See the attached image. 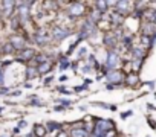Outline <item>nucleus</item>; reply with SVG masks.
<instances>
[{"label":"nucleus","instance_id":"nucleus-23","mask_svg":"<svg viewBox=\"0 0 156 137\" xmlns=\"http://www.w3.org/2000/svg\"><path fill=\"white\" fill-rule=\"evenodd\" d=\"M3 52H5V53H8V52H12V44H11V43H9V44H6Z\"/></svg>","mask_w":156,"mask_h":137},{"label":"nucleus","instance_id":"nucleus-11","mask_svg":"<svg viewBox=\"0 0 156 137\" xmlns=\"http://www.w3.org/2000/svg\"><path fill=\"white\" fill-rule=\"evenodd\" d=\"M132 55L135 59H144V49L142 47H132Z\"/></svg>","mask_w":156,"mask_h":137},{"label":"nucleus","instance_id":"nucleus-14","mask_svg":"<svg viewBox=\"0 0 156 137\" xmlns=\"http://www.w3.org/2000/svg\"><path fill=\"white\" fill-rule=\"evenodd\" d=\"M49 70H51V62L49 61H46V62H43V64H40L37 67V72L38 73H48Z\"/></svg>","mask_w":156,"mask_h":137},{"label":"nucleus","instance_id":"nucleus-4","mask_svg":"<svg viewBox=\"0 0 156 137\" xmlns=\"http://www.w3.org/2000/svg\"><path fill=\"white\" fill-rule=\"evenodd\" d=\"M84 14V5L81 3H72L70 8H69V15L72 17H80Z\"/></svg>","mask_w":156,"mask_h":137},{"label":"nucleus","instance_id":"nucleus-16","mask_svg":"<svg viewBox=\"0 0 156 137\" xmlns=\"http://www.w3.org/2000/svg\"><path fill=\"white\" fill-rule=\"evenodd\" d=\"M3 6H5V14H11L12 12V9H14V6H16V3L14 2H3Z\"/></svg>","mask_w":156,"mask_h":137},{"label":"nucleus","instance_id":"nucleus-3","mask_svg":"<svg viewBox=\"0 0 156 137\" xmlns=\"http://www.w3.org/2000/svg\"><path fill=\"white\" fill-rule=\"evenodd\" d=\"M119 64V55L113 50H109L107 52V59H106V68L109 70H113V68Z\"/></svg>","mask_w":156,"mask_h":137},{"label":"nucleus","instance_id":"nucleus-20","mask_svg":"<svg viewBox=\"0 0 156 137\" xmlns=\"http://www.w3.org/2000/svg\"><path fill=\"white\" fill-rule=\"evenodd\" d=\"M97 6L100 8V12H104V9L109 6V3L107 2H97Z\"/></svg>","mask_w":156,"mask_h":137},{"label":"nucleus","instance_id":"nucleus-1","mask_svg":"<svg viewBox=\"0 0 156 137\" xmlns=\"http://www.w3.org/2000/svg\"><path fill=\"white\" fill-rule=\"evenodd\" d=\"M95 128H94V137H106L107 129H113V122L110 119H95Z\"/></svg>","mask_w":156,"mask_h":137},{"label":"nucleus","instance_id":"nucleus-17","mask_svg":"<svg viewBox=\"0 0 156 137\" xmlns=\"http://www.w3.org/2000/svg\"><path fill=\"white\" fill-rule=\"evenodd\" d=\"M112 23L116 25V26L121 25V23H122V15H119L118 12H113V14H112Z\"/></svg>","mask_w":156,"mask_h":137},{"label":"nucleus","instance_id":"nucleus-6","mask_svg":"<svg viewBox=\"0 0 156 137\" xmlns=\"http://www.w3.org/2000/svg\"><path fill=\"white\" fill-rule=\"evenodd\" d=\"M116 41H118V38H116L115 34H106V35H104V44H106L107 47L113 49V47L116 46Z\"/></svg>","mask_w":156,"mask_h":137},{"label":"nucleus","instance_id":"nucleus-13","mask_svg":"<svg viewBox=\"0 0 156 137\" xmlns=\"http://www.w3.org/2000/svg\"><path fill=\"white\" fill-rule=\"evenodd\" d=\"M126 81H127V84H129V85H135V84H138V82H139V78H138V75H136V73H130V75H127V76H126Z\"/></svg>","mask_w":156,"mask_h":137},{"label":"nucleus","instance_id":"nucleus-24","mask_svg":"<svg viewBox=\"0 0 156 137\" xmlns=\"http://www.w3.org/2000/svg\"><path fill=\"white\" fill-rule=\"evenodd\" d=\"M109 134H106V137H116V131L115 129H110V131H107Z\"/></svg>","mask_w":156,"mask_h":137},{"label":"nucleus","instance_id":"nucleus-27","mask_svg":"<svg viewBox=\"0 0 156 137\" xmlns=\"http://www.w3.org/2000/svg\"><path fill=\"white\" fill-rule=\"evenodd\" d=\"M0 84H3V72H0Z\"/></svg>","mask_w":156,"mask_h":137},{"label":"nucleus","instance_id":"nucleus-25","mask_svg":"<svg viewBox=\"0 0 156 137\" xmlns=\"http://www.w3.org/2000/svg\"><path fill=\"white\" fill-rule=\"evenodd\" d=\"M57 137H69V134H67V132H64V131H60Z\"/></svg>","mask_w":156,"mask_h":137},{"label":"nucleus","instance_id":"nucleus-5","mask_svg":"<svg viewBox=\"0 0 156 137\" xmlns=\"http://www.w3.org/2000/svg\"><path fill=\"white\" fill-rule=\"evenodd\" d=\"M52 35H54V38L55 40H64L67 35H69V31L67 29H64V28H61V26H58V28H55L54 29V32H52Z\"/></svg>","mask_w":156,"mask_h":137},{"label":"nucleus","instance_id":"nucleus-18","mask_svg":"<svg viewBox=\"0 0 156 137\" xmlns=\"http://www.w3.org/2000/svg\"><path fill=\"white\" fill-rule=\"evenodd\" d=\"M94 105H97V107H103V108H109V110H112V111H115L116 110V107L115 105H110V104H104V102H94Z\"/></svg>","mask_w":156,"mask_h":137},{"label":"nucleus","instance_id":"nucleus-12","mask_svg":"<svg viewBox=\"0 0 156 137\" xmlns=\"http://www.w3.org/2000/svg\"><path fill=\"white\" fill-rule=\"evenodd\" d=\"M34 132L37 137H44V134L48 132V128L43 125H34Z\"/></svg>","mask_w":156,"mask_h":137},{"label":"nucleus","instance_id":"nucleus-10","mask_svg":"<svg viewBox=\"0 0 156 137\" xmlns=\"http://www.w3.org/2000/svg\"><path fill=\"white\" fill-rule=\"evenodd\" d=\"M11 44H12V47L14 49H25V40L22 38V37H14L12 40H11Z\"/></svg>","mask_w":156,"mask_h":137},{"label":"nucleus","instance_id":"nucleus-26","mask_svg":"<svg viewBox=\"0 0 156 137\" xmlns=\"http://www.w3.org/2000/svg\"><path fill=\"white\" fill-rule=\"evenodd\" d=\"M54 110H55V111H63L64 108H63V107H60V105H57V107H55Z\"/></svg>","mask_w":156,"mask_h":137},{"label":"nucleus","instance_id":"nucleus-29","mask_svg":"<svg viewBox=\"0 0 156 137\" xmlns=\"http://www.w3.org/2000/svg\"><path fill=\"white\" fill-rule=\"evenodd\" d=\"M2 14H3V11H2V9H0V17H2Z\"/></svg>","mask_w":156,"mask_h":137},{"label":"nucleus","instance_id":"nucleus-28","mask_svg":"<svg viewBox=\"0 0 156 137\" xmlns=\"http://www.w3.org/2000/svg\"><path fill=\"white\" fill-rule=\"evenodd\" d=\"M130 114H132V111H127V113L122 114V117H127V116H130Z\"/></svg>","mask_w":156,"mask_h":137},{"label":"nucleus","instance_id":"nucleus-19","mask_svg":"<svg viewBox=\"0 0 156 137\" xmlns=\"http://www.w3.org/2000/svg\"><path fill=\"white\" fill-rule=\"evenodd\" d=\"M37 68H32V67H29L28 68V73H26V76H28V79H32V78H35L37 76Z\"/></svg>","mask_w":156,"mask_h":137},{"label":"nucleus","instance_id":"nucleus-7","mask_svg":"<svg viewBox=\"0 0 156 137\" xmlns=\"http://www.w3.org/2000/svg\"><path fill=\"white\" fill-rule=\"evenodd\" d=\"M87 135H89V132L83 126L81 128H73L69 134V137H87Z\"/></svg>","mask_w":156,"mask_h":137},{"label":"nucleus","instance_id":"nucleus-22","mask_svg":"<svg viewBox=\"0 0 156 137\" xmlns=\"http://www.w3.org/2000/svg\"><path fill=\"white\" fill-rule=\"evenodd\" d=\"M60 61H61V68H66L67 65H70V62L67 61V58H61Z\"/></svg>","mask_w":156,"mask_h":137},{"label":"nucleus","instance_id":"nucleus-2","mask_svg":"<svg viewBox=\"0 0 156 137\" xmlns=\"http://www.w3.org/2000/svg\"><path fill=\"white\" fill-rule=\"evenodd\" d=\"M124 78L126 76H124V72L122 70H110L106 75V81L110 82V84H119Z\"/></svg>","mask_w":156,"mask_h":137},{"label":"nucleus","instance_id":"nucleus-15","mask_svg":"<svg viewBox=\"0 0 156 137\" xmlns=\"http://www.w3.org/2000/svg\"><path fill=\"white\" fill-rule=\"evenodd\" d=\"M34 38H35V41H37L38 44H44V43L48 41V38H46V35H44V32H43V31L37 32V34L34 35Z\"/></svg>","mask_w":156,"mask_h":137},{"label":"nucleus","instance_id":"nucleus-21","mask_svg":"<svg viewBox=\"0 0 156 137\" xmlns=\"http://www.w3.org/2000/svg\"><path fill=\"white\" fill-rule=\"evenodd\" d=\"M52 129H60V125L54 123V122H49L48 123V131H52Z\"/></svg>","mask_w":156,"mask_h":137},{"label":"nucleus","instance_id":"nucleus-9","mask_svg":"<svg viewBox=\"0 0 156 137\" xmlns=\"http://www.w3.org/2000/svg\"><path fill=\"white\" fill-rule=\"evenodd\" d=\"M34 50L32 49H23L22 50V53H20V56H19V59L20 61H29L31 58H34Z\"/></svg>","mask_w":156,"mask_h":137},{"label":"nucleus","instance_id":"nucleus-8","mask_svg":"<svg viewBox=\"0 0 156 137\" xmlns=\"http://www.w3.org/2000/svg\"><path fill=\"white\" fill-rule=\"evenodd\" d=\"M129 6H130L129 2H118V3H116V12H118L119 15H124V14L129 12Z\"/></svg>","mask_w":156,"mask_h":137}]
</instances>
